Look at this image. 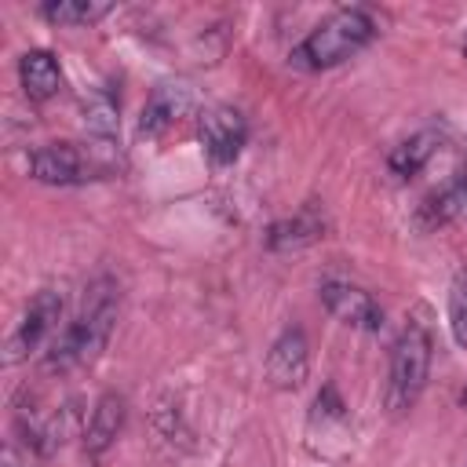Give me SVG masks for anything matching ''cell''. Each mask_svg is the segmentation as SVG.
I'll use <instances>...</instances> for the list:
<instances>
[{"label":"cell","instance_id":"obj_22","mask_svg":"<svg viewBox=\"0 0 467 467\" xmlns=\"http://www.w3.org/2000/svg\"><path fill=\"white\" fill-rule=\"evenodd\" d=\"M463 467H467V463H463Z\"/></svg>","mask_w":467,"mask_h":467},{"label":"cell","instance_id":"obj_4","mask_svg":"<svg viewBox=\"0 0 467 467\" xmlns=\"http://www.w3.org/2000/svg\"><path fill=\"white\" fill-rule=\"evenodd\" d=\"M106 171H113V161L88 146H77V142H51V146H40L29 153V175L36 182H51V186L102 179Z\"/></svg>","mask_w":467,"mask_h":467},{"label":"cell","instance_id":"obj_2","mask_svg":"<svg viewBox=\"0 0 467 467\" xmlns=\"http://www.w3.org/2000/svg\"><path fill=\"white\" fill-rule=\"evenodd\" d=\"M372 36H376V22L368 18V11L343 7V11L328 15L321 26H314L310 36L288 58L299 69H328V66H339L350 55H358Z\"/></svg>","mask_w":467,"mask_h":467},{"label":"cell","instance_id":"obj_6","mask_svg":"<svg viewBox=\"0 0 467 467\" xmlns=\"http://www.w3.org/2000/svg\"><path fill=\"white\" fill-rule=\"evenodd\" d=\"M197 135H201V146L212 164H234L248 139V124L234 106H215L201 117Z\"/></svg>","mask_w":467,"mask_h":467},{"label":"cell","instance_id":"obj_11","mask_svg":"<svg viewBox=\"0 0 467 467\" xmlns=\"http://www.w3.org/2000/svg\"><path fill=\"white\" fill-rule=\"evenodd\" d=\"M124 427V398L120 394H102L95 401V412L88 420V431H84V449L88 456H99L113 445V438L120 434Z\"/></svg>","mask_w":467,"mask_h":467},{"label":"cell","instance_id":"obj_10","mask_svg":"<svg viewBox=\"0 0 467 467\" xmlns=\"http://www.w3.org/2000/svg\"><path fill=\"white\" fill-rule=\"evenodd\" d=\"M18 80L29 102H47L62 88V69L51 51H26L18 58Z\"/></svg>","mask_w":467,"mask_h":467},{"label":"cell","instance_id":"obj_16","mask_svg":"<svg viewBox=\"0 0 467 467\" xmlns=\"http://www.w3.org/2000/svg\"><path fill=\"white\" fill-rule=\"evenodd\" d=\"M449 328H452V339L467 350V270L456 274L449 292Z\"/></svg>","mask_w":467,"mask_h":467},{"label":"cell","instance_id":"obj_21","mask_svg":"<svg viewBox=\"0 0 467 467\" xmlns=\"http://www.w3.org/2000/svg\"><path fill=\"white\" fill-rule=\"evenodd\" d=\"M463 55H467V44H463Z\"/></svg>","mask_w":467,"mask_h":467},{"label":"cell","instance_id":"obj_13","mask_svg":"<svg viewBox=\"0 0 467 467\" xmlns=\"http://www.w3.org/2000/svg\"><path fill=\"white\" fill-rule=\"evenodd\" d=\"M460 215H467V197H463V190H460L456 182H449V186L427 193L423 204L416 208V223H420L423 230H438V226H445V223H456Z\"/></svg>","mask_w":467,"mask_h":467},{"label":"cell","instance_id":"obj_12","mask_svg":"<svg viewBox=\"0 0 467 467\" xmlns=\"http://www.w3.org/2000/svg\"><path fill=\"white\" fill-rule=\"evenodd\" d=\"M438 146H441V135H438V131H416V135H409L405 142H398V146L390 150L387 168H390L398 179H412V175L438 153Z\"/></svg>","mask_w":467,"mask_h":467},{"label":"cell","instance_id":"obj_20","mask_svg":"<svg viewBox=\"0 0 467 467\" xmlns=\"http://www.w3.org/2000/svg\"><path fill=\"white\" fill-rule=\"evenodd\" d=\"M4 467H18V463H15V460H7V463H4Z\"/></svg>","mask_w":467,"mask_h":467},{"label":"cell","instance_id":"obj_1","mask_svg":"<svg viewBox=\"0 0 467 467\" xmlns=\"http://www.w3.org/2000/svg\"><path fill=\"white\" fill-rule=\"evenodd\" d=\"M113 321H117V285L109 277H99L88 288L77 321H69L66 332L55 339V347L47 354V368L51 372H69V368L91 365L106 350Z\"/></svg>","mask_w":467,"mask_h":467},{"label":"cell","instance_id":"obj_19","mask_svg":"<svg viewBox=\"0 0 467 467\" xmlns=\"http://www.w3.org/2000/svg\"><path fill=\"white\" fill-rule=\"evenodd\" d=\"M460 401H463V409H467V390H463V394H460Z\"/></svg>","mask_w":467,"mask_h":467},{"label":"cell","instance_id":"obj_15","mask_svg":"<svg viewBox=\"0 0 467 467\" xmlns=\"http://www.w3.org/2000/svg\"><path fill=\"white\" fill-rule=\"evenodd\" d=\"M109 11H113V4H99V0H58V4L40 7V15L55 26H91Z\"/></svg>","mask_w":467,"mask_h":467},{"label":"cell","instance_id":"obj_3","mask_svg":"<svg viewBox=\"0 0 467 467\" xmlns=\"http://www.w3.org/2000/svg\"><path fill=\"white\" fill-rule=\"evenodd\" d=\"M431 328L427 321H409L401 328V336L390 347V376H387V409L390 412H405L416 405V398L427 387V372H431Z\"/></svg>","mask_w":467,"mask_h":467},{"label":"cell","instance_id":"obj_9","mask_svg":"<svg viewBox=\"0 0 467 467\" xmlns=\"http://www.w3.org/2000/svg\"><path fill=\"white\" fill-rule=\"evenodd\" d=\"M306 368H310V350H306V336L299 328H285L277 336V343L270 347V358H266V372H270V383L281 387V390H292L306 379Z\"/></svg>","mask_w":467,"mask_h":467},{"label":"cell","instance_id":"obj_7","mask_svg":"<svg viewBox=\"0 0 467 467\" xmlns=\"http://www.w3.org/2000/svg\"><path fill=\"white\" fill-rule=\"evenodd\" d=\"M321 303H325V310H328L336 321H343V325H350V328L376 332V328L383 325L379 303H376L365 288H358V285L325 281V285H321Z\"/></svg>","mask_w":467,"mask_h":467},{"label":"cell","instance_id":"obj_5","mask_svg":"<svg viewBox=\"0 0 467 467\" xmlns=\"http://www.w3.org/2000/svg\"><path fill=\"white\" fill-rule=\"evenodd\" d=\"M58 317H62V296L51 292V288L36 292V296L29 299V306L22 310L15 332L7 336V347H4L7 354H4V361L15 365V361H26L33 350H40L44 339L58 328Z\"/></svg>","mask_w":467,"mask_h":467},{"label":"cell","instance_id":"obj_8","mask_svg":"<svg viewBox=\"0 0 467 467\" xmlns=\"http://www.w3.org/2000/svg\"><path fill=\"white\" fill-rule=\"evenodd\" d=\"M190 109H193V91L186 84H161L142 106L139 131L146 139H164L171 128L182 124V117H190Z\"/></svg>","mask_w":467,"mask_h":467},{"label":"cell","instance_id":"obj_17","mask_svg":"<svg viewBox=\"0 0 467 467\" xmlns=\"http://www.w3.org/2000/svg\"><path fill=\"white\" fill-rule=\"evenodd\" d=\"M84 120L88 128L99 135V139H109L117 131V102L109 95H95L88 106H84Z\"/></svg>","mask_w":467,"mask_h":467},{"label":"cell","instance_id":"obj_18","mask_svg":"<svg viewBox=\"0 0 467 467\" xmlns=\"http://www.w3.org/2000/svg\"><path fill=\"white\" fill-rule=\"evenodd\" d=\"M452 182H456V186H460V190H463V197H467V168H463V171H460V175H456V179H452Z\"/></svg>","mask_w":467,"mask_h":467},{"label":"cell","instance_id":"obj_14","mask_svg":"<svg viewBox=\"0 0 467 467\" xmlns=\"http://www.w3.org/2000/svg\"><path fill=\"white\" fill-rule=\"evenodd\" d=\"M321 230H325V219H321L314 208H303L299 215L274 223L270 234H266V244H270V248H303V244L317 241Z\"/></svg>","mask_w":467,"mask_h":467}]
</instances>
